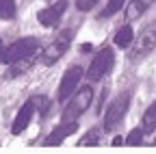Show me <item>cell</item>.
Segmentation results:
<instances>
[{
	"instance_id": "1",
	"label": "cell",
	"mask_w": 156,
	"mask_h": 154,
	"mask_svg": "<svg viewBox=\"0 0 156 154\" xmlns=\"http://www.w3.org/2000/svg\"><path fill=\"white\" fill-rule=\"evenodd\" d=\"M91 102H93V87L91 85L80 87V89L74 93V98L67 102V106L63 111V122H76L91 106Z\"/></svg>"
},
{
	"instance_id": "2",
	"label": "cell",
	"mask_w": 156,
	"mask_h": 154,
	"mask_svg": "<svg viewBox=\"0 0 156 154\" xmlns=\"http://www.w3.org/2000/svg\"><path fill=\"white\" fill-rule=\"evenodd\" d=\"M128 106H130V93L128 91L119 93L111 102V106L106 109V115H104V130L106 132L115 130L117 126L122 124V120L126 117V113H128Z\"/></svg>"
},
{
	"instance_id": "3",
	"label": "cell",
	"mask_w": 156,
	"mask_h": 154,
	"mask_svg": "<svg viewBox=\"0 0 156 154\" xmlns=\"http://www.w3.org/2000/svg\"><path fill=\"white\" fill-rule=\"evenodd\" d=\"M69 46H72V30H65V33L58 35L52 44H48V46L41 50L39 63H41V65H52V63H56V61L69 50Z\"/></svg>"
},
{
	"instance_id": "4",
	"label": "cell",
	"mask_w": 156,
	"mask_h": 154,
	"mask_svg": "<svg viewBox=\"0 0 156 154\" xmlns=\"http://www.w3.org/2000/svg\"><path fill=\"white\" fill-rule=\"evenodd\" d=\"M37 50H39V39H35V37H24V39H17L15 44H11V46L5 50V63L13 65L15 61L30 59Z\"/></svg>"
},
{
	"instance_id": "5",
	"label": "cell",
	"mask_w": 156,
	"mask_h": 154,
	"mask_svg": "<svg viewBox=\"0 0 156 154\" xmlns=\"http://www.w3.org/2000/svg\"><path fill=\"white\" fill-rule=\"evenodd\" d=\"M113 61H115V52L111 48H102L93 56V63L87 70V78L91 83H98L100 78H104V76L111 72V67H113Z\"/></svg>"
},
{
	"instance_id": "6",
	"label": "cell",
	"mask_w": 156,
	"mask_h": 154,
	"mask_svg": "<svg viewBox=\"0 0 156 154\" xmlns=\"http://www.w3.org/2000/svg\"><path fill=\"white\" fill-rule=\"evenodd\" d=\"M154 48H156V22L150 24V26H145L143 33L134 39L130 59H132V61H139V59H143V56H147Z\"/></svg>"
},
{
	"instance_id": "7",
	"label": "cell",
	"mask_w": 156,
	"mask_h": 154,
	"mask_svg": "<svg viewBox=\"0 0 156 154\" xmlns=\"http://www.w3.org/2000/svg\"><path fill=\"white\" fill-rule=\"evenodd\" d=\"M83 78V67L80 65H69L67 72L63 74L61 78V85H58V91H56V100L58 102H67L72 95L76 93V87Z\"/></svg>"
},
{
	"instance_id": "8",
	"label": "cell",
	"mask_w": 156,
	"mask_h": 154,
	"mask_svg": "<svg viewBox=\"0 0 156 154\" xmlns=\"http://www.w3.org/2000/svg\"><path fill=\"white\" fill-rule=\"evenodd\" d=\"M65 9H67V2H65V0H58V2L50 5L48 9L39 11L37 20H39V24H41V26H54V24H58V20L63 17Z\"/></svg>"
},
{
	"instance_id": "9",
	"label": "cell",
	"mask_w": 156,
	"mask_h": 154,
	"mask_svg": "<svg viewBox=\"0 0 156 154\" xmlns=\"http://www.w3.org/2000/svg\"><path fill=\"white\" fill-rule=\"evenodd\" d=\"M33 111H35L33 100H28L22 109L17 111L15 120H13V126H11V132H13V134H22V132L28 128V124H30V120H33Z\"/></svg>"
},
{
	"instance_id": "10",
	"label": "cell",
	"mask_w": 156,
	"mask_h": 154,
	"mask_svg": "<svg viewBox=\"0 0 156 154\" xmlns=\"http://www.w3.org/2000/svg\"><path fill=\"white\" fill-rule=\"evenodd\" d=\"M76 130H78V122H63L58 128H54V130L48 134L46 145H58V143H63V141H65V137L74 134Z\"/></svg>"
},
{
	"instance_id": "11",
	"label": "cell",
	"mask_w": 156,
	"mask_h": 154,
	"mask_svg": "<svg viewBox=\"0 0 156 154\" xmlns=\"http://www.w3.org/2000/svg\"><path fill=\"white\" fill-rule=\"evenodd\" d=\"M154 5V0H130L128 7H126V22H136L139 17Z\"/></svg>"
},
{
	"instance_id": "12",
	"label": "cell",
	"mask_w": 156,
	"mask_h": 154,
	"mask_svg": "<svg viewBox=\"0 0 156 154\" xmlns=\"http://www.w3.org/2000/svg\"><path fill=\"white\" fill-rule=\"evenodd\" d=\"M132 44H134V33H132L130 22H126V26H122L115 33V46L117 48H130Z\"/></svg>"
},
{
	"instance_id": "13",
	"label": "cell",
	"mask_w": 156,
	"mask_h": 154,
	"mask_svg": "<svg viewBox=\"0 0 156 154\" xmlns=\"http://www.w3.org/2000/svg\"><path fill=\"white\" fill-rule=\"evenodd\" d=\"M141 128H143L145 134H150V132L156 130V102H152V104L145 109L143 117H141Z\"/></svg>"
},
{
	"instance_id": "14",
	"label": "cell",
	"mask_w": 156,
	"mask_h": 154,
	"mask_svg": "<svg viewBox=\"0 0 156 154\" xmlns=\"http://www.w3.org/2000/svg\"><path fill=\"white\" fill-rule=\"evenodd\" d=\"M0 17L13 20L15 17V0H0Z\"/></svg>"
},
{
	"instance_id": "15",
	"label": "cell",
	"mask_w": 156,
	"mask_h": 154,
	"mask_svg": "<svg viewBox=\"0 0 156 154\" xmlns=\"http://www.w3.org/2000/svg\"><path fill=\"white\" fill-rule=\"evenodd\" d=\"M100 143V130L98 128H91V130H87V134L78 141V145L80 148H87V145H98Z\"/></svg>"
},
{
	"instance_id": "16",
	"label": "cell",
	"mask_w": 156,
	"mask_h": 154,
	"mask_svg": "<svg viewBox=\"0 0 156 154\" xmlns=\"http://www.w3.org/2000/svg\"><path fill=\"white\" fill-rule=\"evenodd\" d=\"M124 5H126V0H108V5L102 9L100 17H111V15H115L117 11L124 9Z\"/></svg>"
},
{
	"instance_id": "17",
	"label": "cell",
	"mask_w": 156,
	"mask_h": 154,
	"mask_svg": "<svg viewBox=\"0 0 156 154\" xmlns=\"http://www.w3.org/2000/svg\"><path fill=\"white\" fill-rule=\"evenodd\" d=\"M33 104H35V109L39 111V115H46V111H48V106H50V100L46 98V95H33Z\"/></svg>"
},
{
	"instance_id": "18",
	"label": "cell",
	"mask_w": 156,
	"mask_h": 154,
	"mask_svg": "<svg viewBox=\"0 0 156 154\" xmlns=\"http://www.w3.org/2000/svg\"><path fill=\"white\" fill-rule=\"evenodd\" d=\"M126 143L128 145H141L143 143V128H134L128 137H126Z\"/></svg>"
},
{
	"instance_id": "19",
	"label": "cell",
	"mask_w": 156,
	"mask_h": 154,
	"mask_svg": "<svg viewBox=\"0 0 156 154\" xmlns=\"http://www.w3.org/2000/svg\"><path fill=\"white\" fill-rule=\"evenodd\" d=\"M98 5V0H76V9L78 11H91Z\"/></svg>"
},
{
	"instance_id": "20",
	"label": "cell",
	"mask_w": 156,
	"mask_h": 154,
	"mask_svg": "<svg viewBox=\"0 0 156 154\" xmlns=\"http://www.w3.org/2000/svg\"><path fill=\"white\" fill-rule=\"evenodd\" d=\"M5 61V48H2V39H0V63Z\"/></svg>"
}]
</instances>
